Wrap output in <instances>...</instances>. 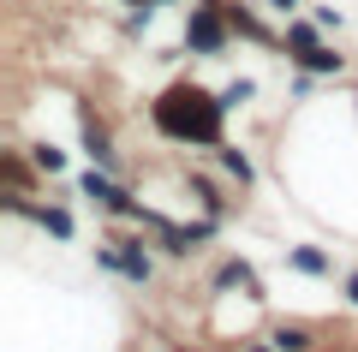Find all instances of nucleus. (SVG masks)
Instances as JSON below:
<instances>
[{"instance_id":"obj_7","label":"nucleus","mask_w":358,"mask_h":352,"mask_svg":"<svg viewBox=\"0 0 358 352\" xmlns=\"http://www.w3.org/2000/svg\"><path fill=\"white\" fill-rule=\"evenodd\" d=\"M36 221H42V227H48V233H60V239H66V233H72V221H66V215H60V209H36Z\"/></svg>"},{"instance_id":"obj_10","label":"nucleus","mask_w":358,"mask_h":352,"mask_svg":"<svg viewBox=\"0 0 358 352\" xmlns=\"http://www.w3.org/2000/svg\"><path fill=\"white\" fill-rule=\"evenodd\" d=\"M227 18H233V30H245V36H263V24H257L251 13H227Z\"/></svg>"},{"instance_id":"obj_8","label":"nucleus","mask_w":358,"mask_h":352,"mask_svg":"<svg viewBox=\"0 0 358 352\" xmlns=\"http://www.w3.org/2000/svg\"><path fill=\"white\" fill-rule=\"evenodd\" d=\"M293 263L305 269V275H322V269H329V257H322V251H293Z\"/></svg>"},{"instance_id":"obj_5","label":"nucleus","mask_w":358,"mask_h":352,"mask_svg":"<svg viewBox=\"0 0 358 352\" xmlns=\"http://www.w3.org/2000/svg\"><path fill=\"white\" fill-rule=\"evenodd\" d=\"M287 42H293V48H299V60H305V54L317 48V30H310V24H293V30H287Z\"/></svg>"},{"instance_id":"obj_9","label":"nucleus","mask_w":358,"mask_h":352,"mask_svg":"<svg viewBox=\"0 0 358 352\" xmlns=\"http://www.w3.org/2000/svg\"><path fill=\"white\" fill-rule=\"evenodd\" d=\"M275 346H281V352H305V328H281Z\"/></svg>"},{"instance_id":"obj_12","label":"nucleus","mask_w":358,"mask_h":352,"mask_svg":"<svg viewBox=\"0 0 358 352\" xmlns=\"http://www.w3.org/2000/svg\"><path fill=\"white\" fill-rule=\"evenodd\" d=\"M346 299H352V304H358V275H352V281H346Z\"/></svg>"},{"instance_id":"obj_3","label":"nucleus","mask_w":358,"mask_h":352,"mask_svg":"<svg viewBox=\"0 0 358 352\" xmlns=\"http://www.w3.org/2000/svg\"><path fill=\"white\" fill-rule=\"evenodd\" d=\"M84 197H96L102 209H131V203H126V191H120L114 179H102V174H84Z\"/></svg>"},{"instance_id":"obj_4","label":"nucleus","mask_w":358,"mask_h":352,"mask_svg":"<svg viewBox=\"0 0 358 352\" xmlns=\"http://www.w3.org/2000/svg\"><path fill=\"white\" fill-rule=\"evenodd\" d=\"M84 143H90V155H96V162H108V132L96 126V120H84Z\"/></svg>"},{"instance_id":"obj_1","label":"nucleus","mask_w":358,"mask_h":352,"mask_svg":"<svg viewBox=\"0 0 358 352\" xmlns=\"http://www.w3.org/2000/svg\"><path fill=\"white\" fill-rule=\"evenodd\" d=\"M221 108H227V101L203 96L197 84H173L155 101V126H162L167 138H185V143H215L221 138Z\"/></svg>"},{"instance_id":"obj_6","label":"nucleus","mask_w":358,"mask_h":352,"mask_svg":"<svg viewBox=\"0 0 358 352\" xmlns=\"http://www.w3.org/2000/svg\"><path fill=\"white\" fill-rule=\"evenodd\" d=\"M305 66H310V72H341V54H322V48H310V54H305Z\"/></svg>"},{"instance_id":"obj_2","label":"nucleus","mask_w":358,"mask_h":352,"mask_svg":"<svg viewBox=\"0 0 358 352\" xmlns=\"http://www.w3.org/2000/svg\"><path fill=\"white\" fill-rule=\"evenodd\" d=\"M227 24H233V18H221L215 6H197V13H192V30H185V42H192L197 54H215L221 42H227Z\"/></svg>"},{"instance_id":"obj_14","label":"nucleus","mask_w":358,"mask_h":352,"mask_svg":"<svg viewBox=\"0 0 358 352\" xmlns=\"http://www.w3.org/2000/svg\"><path fill=\"white\" fill-rule=\"evenodd\" d=\"M138 6H162V0H138Z\"/></svg>"},{"instance_id":"obj_13","label":"nucleus","mask_w":358,"mask_h":352,"mask_svg":"<svg viewBox=\"0 0 358 352\" xmlns=\"http://www.w3.org/2000/svg\"><path fill=\"white\" fill-rule=\"evenodd\" d=\"M268 6H281V13H293V6H299V0H268Z\"/></svg>"},{"instance_id":"obj_11","label":"nucleus","mask_w":358,"mask_h":352,"mask_svg":"<svg viewBox=\"0 0 358 352\" xmlns=\"http://www.w3.org/2000/svg\"><path fill=\"white\" fill-rule=\"evenodd\" d=\"M227 174H239V179H251V162H245L239 150H227Z\"/></svg>"}]
</instances>
